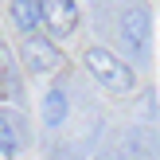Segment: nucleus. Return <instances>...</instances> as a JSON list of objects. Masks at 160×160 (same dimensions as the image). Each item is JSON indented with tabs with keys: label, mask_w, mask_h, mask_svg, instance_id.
I'll list each match as a JSON object with an SVG mask.
<instances>
[{
	"label": "nucleus",
	"mask_w": 160,
	"mask_h": 160,
	"mask_svg": "<svg viewBox=\"0 0 160 160\" xmlns=\"http://www.w3.org/2000/svg\"><path fill=\"white\" fill-rule=\"evenodd\" d=\"M82 67L90 70V78L98 86H106L109 94H129L133 86H137V70L117 51H109V47H102V43H90L82 51Z\"/></svg>",
	"instance_id": "1"
},
{
	"label": "nucleus",
	"mask_w": 160,
	"mask_h": 160,
	"mask_svg": "<svg viewBox=\"0 0 160 160\" xmlns=\"http://www.w3.org/2000/svg\"><path fill=\"white\" fill-rule=\"evenodd\" d=\"M117 39H121V47L137 62H148V51H152V20H148L145 0L121 4V12H117Z\"/></svg>",
	"instance_id": "2"
},
{
	"label": "nucleus",
	"mask_w": 160,
	"mask_h": 160,
	"mask_svg": "<svg viewBox=\"0 0 160 160\" xmlns=\"http://www.w3.org/2000/svg\"><path fill=\"white\" fill-rule=\"evenodd\" d=\"M20 59L23 67H28L31 78H43V74H55V70L62 67V51L55 47V39L47 35H23V47H20Z\"/></svg>",
	"instance_id": "3"
},
{
	"label": "nucleus",
	"mask_w": 160,
	"mask_h": 160,
	"mask_svg": "<svg viewBox=\"0 0 160 160\" xmlns=\"http://www.w3.org/2000/svg\"><path fill=\"white\" fill-rule=\"evenodd\" d=\"M78 20H82L78 0H43V28L51 31V39H67V35H74Z\"/></svg>",
	"instance_id": "4"
},
{
	"label": "nucleus",
	"mask_w": 160,
	"mask_h": 160,
	"mask_svg": "<svg viewBox=\"0 0 160 160\" xmlns=\"http://www.w3.org/2000/svg\"><path fill=\"white\" fill-rule=\"evenodd\" d=\"M8 16H12V28L20 35L43 31V0H12L8 4Z\"/></svg>",
	"instance_id": "5"
},
{
	"label": "nucleus",
	"mask_w": 160,
	"mask_h": 160,
	"mask_svg": "<svg viewBox=\"0 0 160 160\" xmlns=\"http://www.w3.org/2000/svg\"><path fill=\"white\" fill-rule=\"evenodd\" d=\"M39 113H43V125H47V129H59V125L70 117V94H67V86H62V82H55L51 90L43 94Z\"/></svg>",
	"instance_id": "6"
},
{
	"label": "nucleus",
	"mask_w": 160,
	"mask_h": 160,
	"mask_svg": "<svg viewBox=\"0 0 160 160\" xmlns=\"http://www.w3.org/2000/svg\"><path fill=\"white\" fill-rule=\"evenodd\" d=\"M20 148H23V137H20V129H16V117L12 113H0V156L16 160Z\"/></svg>",
	"instance_id": "7"
}]
</instances>
